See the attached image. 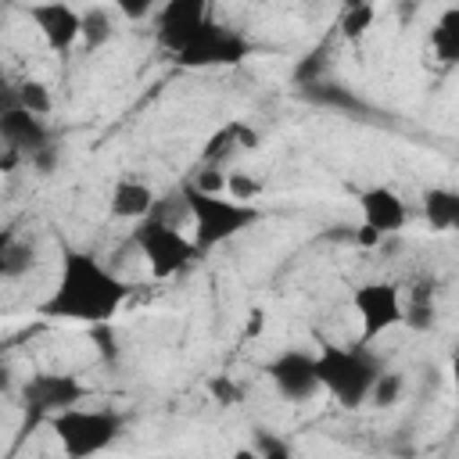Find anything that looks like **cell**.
<instances>
[{"mask_svg": "<svg viewBox=\"0 0 459 459\" xmlns=\"http://www.w3.org/2000/svg\"><path fill=\"white\" fill-rule=\"evenodd\" d=\"M430 50L441 65H455L459 61V7H448L437 25L430 29Z\"/></svg>", "mask_w": 459, "mask_h": 459, "instance_id": "17", "label": "cell"}, {"mask_svg": "<svg viewBox=\"0 0 459 459\" xmlns=\"http://www.w3.org/2000/svg\"><path fill=\"white\" fill-rule=\"evenodd\" d=\"M115 7H118V11H122L129 22H140V18H143V14L154 7V0H115Z\"/></svg>", "mask_w": 459, "mask_h": 459, "instance_id": "31", "label": "cell"}, {"mask_svg": "<svg viewBox=\"0 0 459 459\" xmlns=\"http://www.w3.org/2000/svg\"><path fill=\"white\" fill-rule=\"evenodd\" d=\"M32 265H36V251H32V244L11 237L7 247H4V276H25Z\"/></svg>", "mask_w": 459, "mask_h": 459, "instance_id": "23", "label": "cell"}, {"mask_svg": "<svg viewBox=\"0 0 459 459\" xmlns=\"http://www.w3.org/2000/svg\"><path fill=\"white\" fill-rule=\"evenodd\" d=\"M111 32H115V22H111V14L104 7H90V11L79 14V39L86 43V50L104 47L111 39Z\"/></svg>", "mask_w": 459, "mask_h": 459, "instance_id": "18", "label": "cell"}, {"mask_svg": "<svg viewBox=\"0 0 459 459\" xmlns=\"http://www.w3.org/2000/svg\"><path fill=\"white\" fill-rule=\"evenodd\" d=\"M380 237H384V233H377V230H373V226H366V222L351 226V240H355L359 247H377V244H380Z\"/></svg>", "mask_w": 459, "mask_h": 459, "instance_id": "32", "label": "cell"}, {"mask_svg": "<svg viewBox=\"0 0 459 459\" xmlns=\"http://www.w3.org/2000/svg\"><path fill=\"white\" fill-rule=\"evenodd\" d=\"M233 143H237V122H233V126H226V129H219V133L208 140V147L201 151V158H204V161H215V158H219V154H226Z\"/></svg>", "mask_w": 459, "mask_h": 459, "instance_id": "28", "label": "cell"}, {"mask_svg": "<svg viewBox=\"0 0 459 459\" xmlns=\"http://www.w3.org/2000/svg\"><path fill=\"white\" fill-rule=\"evenodd\" d=\"M312 362H316L319 387H326L344 409H359L366 402V394H369V384L384 369L380 359L369 348H362V344H333V341H323L319 351L312 355Z\"/></svg>", "mask_w": 459, "mask_h": 459, "instance_id": "2", "label": "cell"}, {"mask_svg": "<svg viewBox=\"0 0 459 459\" xmlns=\"http://www.w3.org/2000/svg\"><path fill=\"white\" fill-rule=\"evenodd\" d=\"M402 391H405L402 377H398V373H387V369H380V373H377V380L369 384V394H366V402H373L377 409H391V405L402 398Z\"/></svg>", "mask_w": 459, "mask_h": 459, "instance_id": "21", "label": "cell"}, {"mask_svg": "<svg viewBox=\"0 0 459 459\" xmlns=\"http://www.w3.org/2000/svg\"><path fill=\"white\" fill-rule=\"evenodd\" d=\"M183 204L186 215L194 222V247L197 251H212L222 240L237 237L240 230H247L251 222L262 219V212L247 201H233L230 194H208L197 186H183Z\"/></svg>", "mask_w": 459, "mask_h": 459, "instance_id": "3", "label": "cell"}, {"mask_svg": "<svg viewBox=\"0 0 459 459\" xmlns=\"http://www.w3.org/2000/svg\"><path fill=\"white\" fill-rule=\"evenodd\" d=\"M7 240H11V233H0V276H4V247H7Z\"/></svg>", "mask_w": 459, "mask_h": 459, "instance_id": "37", "label": "cell"}, {"mask_svg": "<svg viewBox=\"0 0 459 459\" xmlns=\"http://www.w3.org/2000/svg\"><path fill=\"white\" fill-rule=\"evenodd\" d=\"M29 18L50 50H72L79 43V11L75 7H68L61 0L29 4Z\"/></svg>", "mask_w": 459, "mask_h": 459, "instance_id": "11", "label": "cell"}, {"mask_svg": "<svg viewBox=\"0 0 459 459\" xmlns=\"http://www.w3.org/2000/svg\"><path fill=\"white\" fill-rule=\"evenodd\" d=\"M133 237H136V244H140V251H143V258H147V265H151V273L158 280L186 269L190 258L197 255V247H194L190 237H183L172 222H161L154 215H143Z\"/></svg>", "mask_w": 459, "mask_h": 459, "instance_id": "5", "label": "cell"}, {"mask_svg": "<svg viewBox=\"0 0 459 459\" xmlns=\"http://www.w3.org/2000/svg\"><path fill=\"white\" fill-rule=\"evenodd\" d=\"M222 190H226L233 201H247V204H251V201L262 194V183L251 179L247 172H230V176L222 179Z\"/></svg>", "mask_w": 459, "mask_h": 459, "instance_id": "25", "label": "cell"}, {"mask_svg": "<svg viewBox=\"0 0 459 459\" xmlns=\"http://www.w3.org/2000/svg\"><path fill=\"white\" fill-rule=\"evenodd\" d=\"M204 7H208V0H165V7L158 11V25H154L158 43L176 54L208 22Z\"/></svg>", "mask_w": 459, "mask_h": 459, "instance_id": "10", "label": "cell"}, {"mask_svg": "<svg viewBox=\"0 0 459 459\" xmlns=\"http://www.w3.org/2000/svg\"><path fill=\"white\" fill-rule=\"evenodd\" d=\"M265 373H269L273 387H276L287 402H294V405L312 402V398L319 394L316 362H312V355H305V351H280V355L265 366Z\"/></svg>", "mask_w": 459, "mask_h": 459, "instance_id": "9", "label": "cell"}, {"mask_svg": "<svg viewBox=\"0 0 459 459\" xmlns=\"http://www.w3.org/2000/svg\"><path fill=\"white\" fill-rule=\"evenodd\" d=\"M373 18H377V11H373L369 0L344 7V14H341V36H344V39H362V36L373 29Z\"/></svg>", "mask_w": 459, "mask_h": 459, "instance_id": "20", "label": "cell"}, {"mask_svg": "<svg viewBox=\"0 0 459 459\" xmlns=\"http://www.w3.org/2000/svg\"><path fill=\"white\" fill-rule=\"evenodd\" d=\"M262 330H265V312H262V308L247 312V330H244V337H258Z\"/></svg>", "mask_w": 459, "mask_h": 459, "instance_id": "33", "label": "cell"}, {"mask_svg": "<svg viewBox=\"0 0 459 459\" xmlns=\"http://www.w3.org/2000/svg\"><path fill=\"white\" fill-rule=\"evenodd\" d=\"M14 104H18V86L7 90V82H0V111H7V108H14Z\"/></svg>", "mask_w": 459, "mask_h": 459, "instance_id": "34", "label": "cell"}, {"mask_svg": "<svg viewBox=\"0 0 459 459\" xmlns=\"http://www.w3.org/2000/svg\"><path fill=\"white\" fill-rule=\"evenodd\" d=\"M43 143H47V126H43L39 115L25 111L22 104L0 111V147L18 151L22 158H29V154H32L36 147H43Z\"/></svg>", "mask_w": 459, "mask_h": 459, "instance_id": "13", "label": "cell"}, {"mask_svg": "<svg viewBox=\"0 0 459 459\" xmlns=\"http://www.w3.org/2000/svg\"><path fill=\"white\" fill-rule=\"evenodd\" d=\"M18 161H22V154H18V151H7V147H4V154H0V169H14Z\"/></svg>", "mask_w": 459, "mask_h": 459, "instance_id": "35", "label": "cell"}, {"mask_svg": "<svg viewBox=\"0 0 459 459\" xmlns=\"http://www.w3.org/2000/svg\"><path fill=\"white\" fill-rule=\"evenodd\" d=\"M82 398H86V387L72 373H36L22 384V402L32 412V420H39V416L50 420L61 409L79 405Z\"/></svg>", "mask_w": 459, "mask_h": 459, "instance_id": "7", "label": "cell"}, {"mask_svg": "<svg viewBox=\"0 0 459 459\" xmlns=\"http://www.w3.org/2000/svg\"><path fill=\"white\" fill-rule=\"evenodd\" d=\"M208 394H212L219 405H240V402H244L240 384H237V380H230L226 373H219V377H212V380H208Z\"/></svg>", "mask_w": 459, "mask_h": 459, "instance_id": "27", "label": "cell"}, {"mask_svg": "<svg viewBox=\"0 0 459 459\" xmlns=\"http://www.w3.org/2000/svg\"><path fill=\"white\" fill-rule=\"evenodd\" d=\"M301 93L319 108H337V111H348V115H362L366 111V104L348 86H337V82H326V79H316V82L301 86Z\"/></svg>", "mask_w": 459, "mask_h": 459, "instance_id": "16", "label": "cell"}, {"mask_svg": "<svg viewBox=\"0 0 459 459\" xmlns=\"http://www.w3.org/2000/svg\"><path fill=\"white\" fill-rule=\"evenodd\" d=\"M18 104L25 108V111H32V115H50V108H54V97H50V90L39 82V79H25V82H18Z\"/></svg>", "mask_w": 459, "mask_h": 459, "instance_id": "22", "label": "cell"}, {"mask_svg": "<svg viewBox=\"0 0 459 459\" xmlns=\"http://www.w3.org/2000/svg\"><path fill=\"white\" fill-rule=\"evenodd\" d=\"M351 305L362 319V337H380L394 323H402V294L394 283H362L351 294Z\"/></svg>", "mask_w": 459, "mask_h": 459, "instance_id": "8", "label": "cell"}, {"mask_svg": "<svg viewBox=\"0 0 459 459\" xmlns=\"http://www.w3.org/2000/svg\"><path fill=\"white\" fill-rule=\"evenodd\" d=\"M402 323L412 330H430L434 323V287L420 283V290H412L409 305H402Z\"/></svg>", "mask_w": 459, "mask_h": 459, "instance_id": "19", "label": "cell"}, {"mask_svg": "<svg viewBox=\"0 0 459 459\" xmlns=\"http://www.w3.org/2000/svg\"><path fill=\"white\" fill-rule=\"evenodd\" d=\"M7 391H11V369L0 366V394H7Z\"/></svg>", "mask_w": 459, "mask_h": 459, "instance_id": "36", "label": "cell"}, {"mask_svg": "<svg viewBox=\"0 0 459 459\" xmlns=\"http://www.w3.org/2000/svg\"><path fill=\"white\" fill-rule=\"evenodd\" d=\"M129 290L133 287L122 276H115L97 255L68 247L61 255L57 287L43 301V316L75 319V323H104V319H115Z\"/></svg>", "mask_w": 459, "mask_h": 459, "instance_id": "1", "label": "cell"}, {"mask_svg": "<svg viewBox=\"0 0 459 459\" xmlns=\"http://www.w3.org/2000/svg\"><path fill=\"white\" fill-rule=\"evenodd\" d=\"M362 222L373 226L377 233H398L409 222V204L391 190V186H369L359 194Z\"/></svg>", "mask_w": 459, "mask_h": 459, "instance_id": "12", "label": "cell"}, {"mask_svg": "<svg viewBox=\"0 0 459 459\" xmlns=\"http://www.w3.org/2000/svg\"><path fill=\"white\" fill-rule=\"evenodd\" d=\"M154 190L140 179H118L111 190V215L115 219H143L154 208Z\"/></svg>", "mask_w": 459, "mask_h": 459, "instance_id": "14", "label": "cell"}, {"mask_svg": "<svg viewBox=\"0 0 459 459\" xmlns=\"http://www.w3.org/2000/svg\"><path fill=\"white\" fill-rule=\"evenodd\" d=\"M247 39L215 25V22H204L179 50H176V61L183 68H212V65H237L247 57Z\"/></svg>", "mask_w": 459, "mask_h": 459, "instance_id": "6", "label": "cell"}, {"mask_svg": "<svg viewBox=\"0 0 459 459\" xmlns=\"http://www.w3.org/2000/svg\"><path fill=\"white\" fill-rule=\"evenodd\" d=\"M326 47H319V50H308L301 61H298V68H294V82L298 86H308V82H316V79H323V72H326Z\"/></svg>", "mask_w": 459, "mask_h": 459, "instance_id": "24", "label": "cell"}, {"mask_svg": "<svg viewBox=\"0 0 459 459\" xmlns=\"http://www.w3.org/2000/svg\"><path fill=\"white\" fill-rule=\"evenodd\" d=\"M29 161H32V169H36L39 176H50V172L57 169V147H54V143H43V147H36V151L29 154Z\"/></svg>", "mask_w": 459, "mask_h": 459, "instance_id": "29", "label": "cell"}, {"mask_svg": "<svg viewBox=\"0 0 459 459\" xmlns=\"http://www.w3.org/2000/svg\"><path fill=\"white\" fill-rule=\"evenodd\" d=\"M258 459H287L290 455V445L283 437H276L273 430H255V448H251Z\"/></svg>", "mask_w": 459, "mask_h": 459, "instance_id": "26", "label": "cell"}, {"mask_svg": "<svg viewBox=\"0 0 459 459\" xmlns=\"http://www.w3.org/2000/svg\"><path fill=\"white\" fill-rule=\"evenodd\" d=\"M50 430L57 434L61 452L68 459H86V455L104 452L118 437L122 416L111 412V409H79V405H68V409H61V412L50 416Z\"/></svg>", "mask_w": 459, "mask_h": 459, "instance_id": "4", "label": "cell"}, {"mask_svg": "<svg viewBox=\"0 0 459 459\" xmlns=\"http://www.w3.org/2000/svg\"><path fill=\"white\" fill-rule=\"evenodd\" d=\"M222 179H226V176H219L215 169H204V172H197V176H194V183H190V186L208 190V194H222Z\"/></svg>", "mask_w": 459, "mask_h": 459, "instance_id": "30", "label": "cell"}, {"mask_svg": "<svg viewBox=\"0 0 459 459\" xmlns=\"http://www.w3.org/2000/svg\"><path fill=\"white\" fill-rule=\"evenodd\" d=\"M423 215L430 222V230L445 233L459 222V194L448 190V186H430L423 190Z\"/></svg>", "mask_w": 459, "mask_h": 459, "instance_id": "15", "label": "cell"}]
</instances>
